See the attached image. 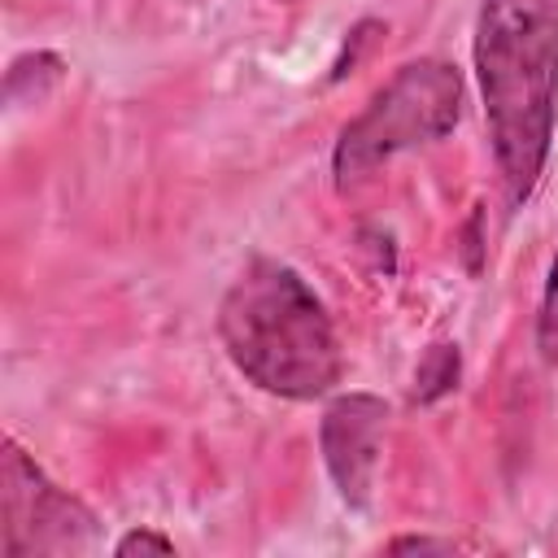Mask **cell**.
I'll return each mask as SVG.
<instances>
[{
    "mask_svg": "<svg viewBox=\"0 0 558 558\" xmlns=\"http://www.w3.org/2000/svg\"><path fill=\"white\" fill-rule=\"evenodd\" d=\"M458 371H462V357H458V344H432L414 371V401H436L445 397L453 384H458Z\"/></svg>",
    "mask_w": 558,
    "mask_h": 558,
    "instance_id": "obj_6",
    "label": "cell"
},
{
    "mask_svg": "<svg viewBox=\"0 0 558 558\" xmlns=\"http://www.w3.org/2000/svg\"><path fill=\"white\" fill-rule=\"evenodd\" d=\"M0 514L4 558H35V554H74L96 541V514L52 484L44 466L9 436L0 453Z\"/></svg>",
    "mask_w": 558,
    "mask_h": 558,
    "instance_id": "obj_4",
    "label": "cell"
},
{
    "mask_svg": "<svg viewBox=\"0 0 558 558\" xmlns=\"http://www.w3.org/2000/svg\"><path fill=\"white\" fill-rule=\"evenodd\" d=\"M388 432V405L371 392H344L323 410V462L349 506H366L384 453Z\"/></svg>",
    "mask_w": 558,
    "mask_h": 558,
    "instance_id": "obj_5",
    "label": "cell"
},
{
    "mask_svg": "<svg viewBox=\"0 0 558 558\" xmlns=\"http://www.w3.org/2000/svg\"><path fill=\"white\" fill-rule=\"evenodd\" d=\"M388 549H392V554H405V549H418V554H423V549H445V554H449L453 541H436V536H397Z\"/></svg>",
    "mask_w": 558,
    "mask_h": 558,
    "instance_id": "obj_9",
    "label": "cell"
},
{
    "mask_svg": "<svg viewBox=\"0 0 558 558\" xmlns=\"http://www.w3.org/2000/svg\"><path fill=\"white\" fill-rule=\"evenodd\" d=\"M536 349L545 362H558V253L549 262L545 275V292H541V314H536Z\"/></svg>",
    "mask_w": 558,
    "mask_h": 558,
    "instance_id": "obj_7",
    "label": "cell"
},
{
    "mask_svg": "<svg viewBox=\"0 0 558 558\" xmlns=\"http://www.w3.org/2000/svg\"><path fill=\"white\" fill-rule=\"evenodd\" d=\"M113 554H174V541L170 536H157V532H126L118 545H113Z\"/></svg>",
    "mask_w": 558,
    "mask_h": 558,
    "instance_id": "obj_8",
    "label": "cell"
},
{
    "mask_svg": "<svg viewBox=\"0 0 558 558\" xmlns=\"http://www.w3.org/2000/svg\"><path fill=\"white\" fill-rule=\"evenodd\" d=\"M231 366L270 397L314 401L336 388L344 357L318 292L275 257H253L218 305Z\"/></svg>",
    "mask_w": 558,
    "mask_h": 558,
    "instance_id": "obj_2",
    "label": "cell"
},
{
    "mask_svg": "<svg viewBox=\"0 0 558 558\" xmlns=\"http://www.w3.org/2000/svg\"><path fill=\"white\" fill-rule=\"evenodd\" d=\"M475 78L506 196L523 205L554 140L558 0H484L475 17Z\"/></svg>",
    "mask_w": 558,
    "mask_h": 558,
    "instance_id": "obj_1",
    "label": "cell"
},
{
    "mask_svg": "<svg viewBox=\"0 0 558 558\" xmlns=\"http://www.w3.org/2000/svg\"><path fill=\"white\" fill-rule=\"evenodd\" d=\"M458 118H462V74L440 57L405 61L371 96V105L340 131L331 153L336 183L349 187L388 157L449 135Z\"/></svg>",
    "mask_w": 558,
    "mask_h": 558,
    "instance_id": "obj_3",
    "label": "cell"
}]
</instances>
